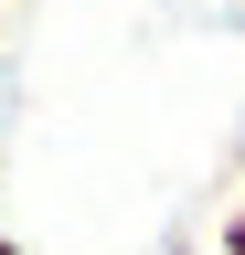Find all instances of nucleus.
Instances as JSON below:
<instances>
[{"label": "nucleus", "instance_id": "1", "mask_svg": "<svg viewBox=\"0 0 245 255\" xmlns=\"http://www.w3.org/2000/svg\"><path fill=\"white\" fill-rule=\"evenodd\" d=\"M213 255H245V202H235L224 223H213Z\"/></svg>", "mask_w": 245, "mask_h": 255}, {"label": "nucleus", "instance_id": "2", "mask_svg": "<svg viewBox=\"0 0 245 255\" xmlns=\"http://www.w3.org/2000/svg\"><path fill=\"white\" fill-rule=\"evenodd\" d=\"M0 255H32V245H21V234H0Z\"/></svg>", "mask_w": 245, "mask_h": 255}, {"label": "nucleus", "instance_id": "3", "mask_svg": "<svg viewBox=\"0 0 245 255\" xmlns=\"http://www.w3.org/2000/svg\"><path fill=\"white\" fill-rule=\"evenodd\" d=\"M171 255H213V245H171Z\"/></svg>", "mask_w": 245, "mask_h": 255}, {"label": "nucleus", "instance_id": "4", "mask_svg": "<svg viewBox=\"0 0 245 255\" xmlns=\"http://www.w3.org/2000/svg\"><path fill=\"white\" fill-rule=\"evenodd\" d=\"M235 191H245V149H235Z\"/></svg>", "mask_w": 245, "mask_h": 255}, {"label": "nucleus", "instance_id": "5", "mask_svg": "<svg viewBox=\"0 0 245 255\" xmlns=\"http://www.w3.org/2000/svg\"><path fill=\"white\" fill-rule=\"evenodd\" d=\"M0 43H11V21H0Z\"/></svg>", "mask_w": 245, "mask_h": 255}]
</instances>
